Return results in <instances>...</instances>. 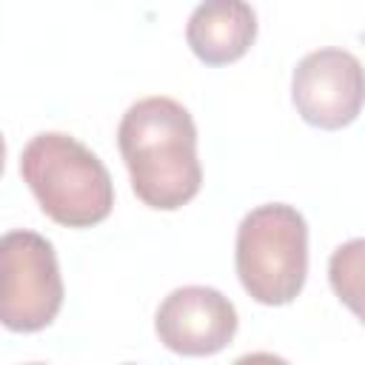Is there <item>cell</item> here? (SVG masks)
<instances>
[{
    "label": "cell",
    "instance_id": "obj_1",
    "mask_svg": "<svg viewBox=\"0 0 365 365\" xmlns=\"http://www.w3.org/2000/svg\"><path fill=\"white\" fill-rule=\"evenodd\" d=\"M117 145L137 200L157 211H177L197 197L202 165L191 111L171 97H143L117 125Z\"/></svg>",
    "mask_w": 365,
    "mask_h": 365
},
{
    "label": "cell",
    "instance_id": "obj_2",
    "mask_svg": "<svg viewBox=\"0 0 365 365\" xmlns=\"http://www.w3.org/2000/svg\"><path fill=\"white\" fill-rule=\"evenodd\" d=\"M20 177L43 214L66 228H91L114 208V182L103 160L63 131H40L20 151Z\"/></svg>",
    "mask_w": 365,
    "mask_h": 365
},
{
    "label": "cell",
    "instance_id": "obj_3",
    "mask_svg": "<svg viewBox=\"0 0 365 365\" xmlns=\"http://www.w3.org/2000/svg\"><path fill=\"white\" fill-rule=\"evenodd\" d=\"M237 277L259 305H288L308 277V222L288 202L251 208L234 245Z\"/></svg>",
    "mask_w": 365,
    "mask_h": 365
},
{
    "label": "cell",
    "instance_id": "obj_4",
    "mask_svg": "<svg viewBox=\"0 0 365 365\" xmlns=\"http://www.w3.org/2000/svg\"><path fill=\"white\" fill-rule=\"evenodd\" d=\"M63 305V277L54 245L37 231H9L0 240V319L9 331L34 334L54 322Z\"/></svg>",
    "mask_w": 365,
    "mask_h": 365
},
{
    "label": "cell",
    "instance_id": "obj_5",
    "mask_svg": "<svg viewBox=\"0 0 365 365\" xmlns=\"http://www.w3.org/2000/svg\"><path fill=\"white\" fill-rule=\"evenodd\" d=\"M291 100L297 114L325 131L351 125L365 106V68L336 46L308 51L291 77Z\"/></svg>",
    "mask_w": 365,
    "mask_h": 365
},
{
    "label": "cell",
    "instance_id": "obj_6",
    "mask_svg": "<svg viewBox=\"0 0 365 365\" xmlns=\"http://www.w3.org/2000/svg\"><path fill=\"white\" fill-rule=\"evenodd\" d=\"M240 317L234 302L208 285L174 288L157 308L154 331L160 342L180 356L220 354L237 334Z\"/></svg>",
    "mask_w": 365,
    "mask_h": 365
},
{
    "label": "cell",
    "instance_id": "obj_7",
    "mask_svg": "<svg viewBox=\"0 0 365 365\" xmlns=\"http://www.w3.org/2000/svg\"><path fill=\"white\" fill-rule=\"evenodd\" d=\"M257 37V11L242 0H205L185 26L188 48L205 66L240 60Z\"/></svg>",
    "mask_w": 365,
    "mask_h": 365
},
{
    "label": "cell",
    "instance_id": "obj_8",
    "mask_svg": "<svg viewBox=\"0 0 365 365\" xmlns=\"http://www.w3.org/2000/svg\"><path fill=\"white\" fill-rule=\"evenodd\" d=\"M328 282L339 302L365 325V237L334 248L328 259Z\"/></svg>",
    "mask_w": 365,
    "mask_h": 365
},
{
    "label": "cell",
    "instance_id": "obj_9",
    "mask_svg": "<svg viewBox=\"0 0 365 365\" xmlns=\"http://www.w3.org/2000/svg\"><path fill=\"white\" fill-rule=\"evenodd\" d=\"M231 365H291V362L277 356V354H268V351H254V354H242Z\"/></svg>",
    "mask_w": 365,
    "mask_h": 365
},
{
    "label": "cell",
    "instance_id": "obj_10",
    "mask_svg": "<svg viewBox=\"0 0 365 365\" xmlns=\"http://www.w3.org/2000/svg\"><path fill=\"white\" fill-rule=\"evenodd\" d=\"M29 365H40V362H29Z\"/></svg>",
    "mask_w": 365,
    "mask_h": 365
},
{
    "label": "cell",
    "instance_id": "obj_11",
    "mask_svg": "<svg viewBox=\"0 0 365 365\" xmlns=\"http://www.w3.org/2000/svg\"><path fill=\"white\" fill-rule=\"evenodd\" d=\"M125 365H134V362H125Z\"/></svg>",
    "mask_w": 365,
    "mask_h": 365
}]
</instances>
